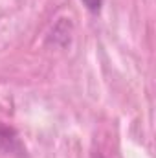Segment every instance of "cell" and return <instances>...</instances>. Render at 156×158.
<instances>
[{
  "label": "cell",
  "instance_id": "obj_1",
  "mask_svg": "<svg viewBox=\"0 0 156 158\" xmlns=\"http://www.w3.org/2000/svg\"><path fill=\"white\" fill-rule=\"evenodd\" d=\"M83 2L86 4V7L90 11H99V7H101V0H83Z\"/></svg>",
  "mask_w": 156,
  "mask_h": 158
}]
</instances>
